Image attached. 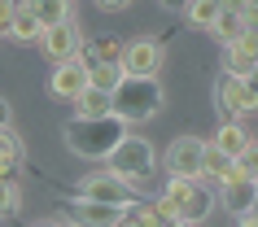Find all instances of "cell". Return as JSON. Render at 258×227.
Listing matches in <instances>:
<instances>
[{
  "label": "cell",
  "instance_id": "18",
  "mask_svg": "<svg viewBox=\"0 0 258 227\" xmlns=\"http://www.w3.org/2000/svg\"><path fill=\"white\" fill-rule=\"evenodd\" d=\"M44 27H40V18H35V9L31 5H18V14H14V27H9V35L5 40H18V44H40Z\"/></svg>",
  "mask_w": 258,
  "mask_h": 227
},
{
  "label": "cell",
  "instance_id": "9",
  "mask_svg": "<svg viewBox=\"0 0 258 227\" xmlns=\"http://www.w3.org/2000/svg\"><path fill=\"white\" fill-rule=\"evenodd\" d=\"M79 48H83V31H79V22L75 18H66V22H57V27H44V35H40V53L48 57V61H70V57H79Z\"/></svg>",
  "mask_w": 258,
  "mask_h": 227
},
{
  "label": "cell",
  "instance_id": "17",
  "mask_svg": "<svg viewBox=\"0 0 258 227\" xmlns=\"http://www.w3.org/2000/svg\"><path fill=\"white\" fill-rule=\"evenodd\" d=\"M70 105H75V118H105V114H114V96L96 92V88H83Z\"/></svg>",
  "mask_w": 258,
  "mask_h": 227
},
{
  "label": "cell",
  "instance_id": "22",
  "mask_svg": "<svg viewBox=\"0 0 258 227\" xmlns=\"http://www.w3.org/2000/svg\"><path fill=\"white\" fill-rule=\"evenodd\" d=\"M219 9H223V0H188V5H184V18H188V27L210 31V22L219 18Z\"/></svg>",
  "mask_w": 258,
  "mask_h": 227
},
{
  "label": "cell",
  "instance_id": "25",
  "mask_svg": "<svg viewBox=\"0 0 258 227\" xmlns=\"http://www.w3.org/2000/svg\"><path fill=\"white\" fill-rule=\"evenodd\" d=\"M236 171H241L245 179H258V140H254L249 148H245L241 158H236Z\"/></svg>",
  "mask_w": 258,
  "mask_h": 227
},
{
  "label": "cell",
  "instance_id": "21",
  "mask_svg": "<svg viewBox=\"0 0 258 227\" xmlns=\"http://www.w3.org/2000/svg\"><path fill=\"white\" fill-rule=\"evenodd\" d=\"M210 35H215L219 44H232V40H236V35H245V22H241V14L223 5V9H219V18H215V22H210Z\"/></svg>",
  "mask_w": 258,
  "mask_h": 227
},
{
  "label": "cell",
  "instance_id": "30",
  "mask_svg": "<svg viewBox=\"0 0 258 227\" xmlns=\"http://www.w3.org/2000/svg\"><path fill=\"white\" fill-rule=\"evenodd\" d=\"M158 5H162V9H175V14H184V5H188V0H158Z\"/></svg>",
  "mask_w": 258,
  "mask_h": 227
},
{
  "label": "cell",
  "instance_id": "12",
  "mask_svg": "<svg viewBox=\"0 0 258 227\" xmlns=\"http://www.w3.org/2000/svg\"><path fill=\"white\" fill-rule=\"evenodd\" d=\"M254 66H258V31H245L232 44H223V70L228 74H241L245 79Z\"/></svg>",
  "mask_w": 258,
  "mask_h": 227
},
{
  "label": "cell",
  "instance_id": "15",
  "mask_svg": "<svg viewBox=\"0 0 258 227\" xmlns=\"http://www.w3.org/2000/svg\"><path fill=\"white\" fill-rule=\"evenodd\" d=\"M210 144H215L219 153H228V158L236 162V158L245 153V148L254 144V135H249V127H245V122L228 118V122H219V131H215V140H210Z\"/></svg>",
  "mask_w": 258,
  "mask_h": 227
},
{
  "label": "cell",
  "instance_id": "13",
  "mask_svg": "<svg viewBox=\"0 0 258 227\" xmlns=\"http://www.w3.org/2000/svg\"><path fill=\"white\" fill-rule=\"evenodd\" d=\"M219 197H223V210L232 218H241V214H249L258 205V184L254 179H232V184L219 188Z\"/></svg>",
  "mask_w": 258,
  "mask_h": 227
},
{
  "label": "cell",
  "instance_id": "33",
  "mask_svg": "<svg viewBox=\"0 0 258 227\" xmlns=\"http://www.w3.org/2000/svg\"><path fill=\"white\" fill-rule=\"evenodd\" d=\"M35 227H61V223H35Z\"/></svg>",
  "mask_w": 258,
  "mask_h": 227
},
{
  "label": "cell",
  "instance_id": "19",
  "mask_svg": "<svg viewBox=\"0 0 258 227\" xmlns=\"http://www.w3.org/2000/svg\"><path fill=\"white\" fill-rule=\"evenodd\" d=\"M127 79V70H122V61H109V66H88V88H96V92H109L114 96V88Z\"/></svg>",
  "mask_w": 258,
  "mask_h": 227
},
{
  "label": "cell",
  "instance_id": "8",
  "mask_svg": "<svg viewBox=\"0 0 258 227\" xmlns=\"http://www.w3.org/2000/svg\"><path fill=\"white\" fill-rule=\"evenodd\" d=\"M206 144L210 140H202V135H175L171 140V148H166V175H184V179H202V162H206Z\"/></svg>",
  "mask_w": 258,
  "mask_h": 227
},
{
  "label": "cell",
  "instance_id": "29",
  "mask_svg": "<svg viewBox=\"0 0 258 227\" xmlns=\"http://www.w3.org/2000/svg\"><path fill=\"white\" fill-rule=\"evenodd\" d=\"M18 162H9V158H0V179H18Z\"/></svg>",
  "mask_w": 258,
  "mask_h": 227
},
{
  "label": "cell",
  "instance_id": "6",
  "mask_svg": "<svg viewBox=\"0 0 258 227\" xmlns=\"http://www.w3.org/2000/svg\"><path fill=\"white\" fill-rule=\"evenodd\" d=\"M215 105H219V114H223V122L228 118H236V122H245L249 114H258V96L249 92V83L241 79V74H219L215 79Z\"/></svg>",
  "mask_w": 258,
  "mask_h": 227
},
{
  "label": "cell",
  "instance_id": "28",
  "mask_svg": "<svg viewBox=\"0 0 258 227\" xmlns=\"http://www.w3.org/2000/svg\"><path fill=\"white\" fill-rule=\"evenodd\" d=\"M96 9H109V14H114V9H127V5H132V0H92Z\"/></svg>",
  "mask_w": 258,
  "mask_h": 227
},
{
  "label": "cell",
  "instance_id": "23",
  "mask_svg": "<svg viewBox=\"0 0 258 227\" xmlns=\"http://www.w3.org/2000/svg\"><path fill=\"white\" fill-rule=\"evenodd\" d=\"M22 210V184L18 179H0V218H14Z\"/></svg>",
  "mask_w": 258,
  "mask_h": 227
},
{
  "label": "cell",
  "instance_id": "24",
  "mask_svg": "<svg viewBox=\"0 0 258 227\" xmlns=\"http://www.w3.org/2000/svg\"><path fill=\"white\" fill-rule=\"evenodd\" d=\"M0 158H9V162H18V166H22V162H27V144H22V140H18V135L9 131V127H5V131H0Z\"/></svg>",
  "mask_w": 258,
  "mask_h": 227
},
{
  "label": "cell",
  "instance_id": "11",
  "mask_svg": "<svg viewBox=\"0 0 258 227\" xmlns=\"http://www.w3.org/2000/svg\"><path fill=\"white\" fill-rule=\"evenodd\" d=\"M83 88H88V61H83V57H70V61H57L53 66L48 92H53L57 101H75Z\"/></svg>",
  "mask_w": 258,
  "mask_h": 227
},
{
  "label": "cell",
  "instance_id": "4",
  "mask_svg": "<svg viewBox=\"0 0 258 227\" xmlns=\"http://www.w3.org/2000/svg\"><path fill=\"white\" fill-rule=\"evenodd\" d=\"M105 166L118 175V179H127V184L140 192V188H149V184H153V166H158V153H153V144L145 140V135H132V131H127L118 144H114V153L105 158Z\"/></svg>",
  "mask_w": 258,
  "mask_h": 227
},
{
  "label": "cell",
  "instance_id": "16",
  "mask_svg": "<svg viewBox=\"0 0 258 227\" xmlns=\"http://www.w3.org/2000/svg\"><path fill=\"white\" fill-rule=\"evenodd\" d=\"M202 179L206 184H232V179H245L241 171H236V162L228 158V153H219L215 144H206V162H202Z\"/></svg>",
  "mask_w": 258,
  "mask_h": 227
},
{
  "label": "cell",
  "instance_id": "3",
  "mask_svg": "<svg viewBox=\"0 0 258 227\" xmlns=\"http://www.w3.org/2000/svg\"><path fill=\"white\" fill-rule=\"evenodd\" d=\"M158 197L175 210V218L184 227H197L206 223L210 214H215V188L206 184V179H184V175H166V184Z\"/></svg>",
  "mask_w": 258,
  "mask_h": 227
},
{
  "label": "cell",
  "instance_id": "10",
  "mask_svg": "<svg viewBox=\"0 0 258 227\" xmlns=\"http://www.w3.org/2000/svg\"><path fill=\"white\" fill-rule=\"evenodd\" d=\"M122 214H127V205H101V201H83V197L66 205L70 227H118Z\"/></svg>",
  "mask_w": 258,
  "mask_h": 227
},
{
  "label": "cell",
  "instance_id": "1",
  "mask_svg": "<svg viewBox=\"0 0 258 227\" xmlns=\"http://www.w3.org/2000/svg\"><path fill=\"white\" fill-rule=\"evenodd\" d=\"M122 135H127V122L114 118V114H105V118H70L66 127H61L66 148L75 158H83V162H105Z\"/></svg>",
  "mask_w": 258,
  "mask_h": 227
},
{
  "label": "cell",
  "instance_id": "2",
  "mask_svg": "<svg viewBox=\"0 0 258 227\" xmlns=\"http://www.w3.org/2000/svg\"><path fill=\"white\" fill-rule=\"evenodd\" d=\"M166 105V92L158 79H136V74H127V79L114 88V118H122L127 127H140V122L158 118Z\"/></svg>",
  "mask_w": 258,
  "mask_h": 227
},
{
  "label": "cell",
  "instance_id": "14",
  "mask_svg": "<svg viewBox=\"0 0 258 227\" xmlns=\"http://www.w3.org/2000/svg\"><path fill=\"white\" fill-rule=\"evenodd\" d=\"M122 48H127V44H122L114 31H105V35H92V40H83L79 57L88 61V66H109V61H122Z\"/></svg>",
  "mask_w": 258,
  "mask_h": 227
},
{
  "label": "cell",
  "instance_id": "5",
  "mask_svg": "<svg viewBox=\"0 0 258 227\" xmlns=\"http://www.w3.org/2000/svg\"><path fill=\"white\" fill-rule=\"evenodd\" d=\"M75 197H83V201H101V205H132V201H140V192L105 166V171L83 175L79 184H75Z\"/></svg>",
  "mask_w": 258,
  "mask_h": 227
},
{
  "label": "cell",
  "instance_id": "31",
  "mask_svg": "<svg viewBox=\"0 0 258 227\" xmlns=\"http://www.w3.org/2000/svg\"><path fill=\"white\" fill-rule=\"evenodd\" d=\"M245 83H249V92H254V96H258V66H254V70H249V74H245Z\"/></svg>",
  "mask_w": 258,
  "mask_h": 227
},
{
  "label": "cell",
  "instance_id": "32",
  "mask_svg": "<svg viewBox=\"0 0 258 227\" xmlns=\"http://www.w3.org/2000/svg\"><path fill=\"white\" fill-rule=\"evenodd\" d=\"M118 227H140V223H136V214L127 210V214H122V218H118Z\"/></svg>",
  "mask_w": 258,
  "mask_h": 227
},
{
  "label": "cell",
  "instance_id": "7",
  "mask_svg": "<svg viewBox=\"0 0 258 227\" xmlns=\"http://www.w3.org/2000/svg\"><path fill=\"white\" fill-rule=\"evenodd\" d=\"M162 61H166V44L153 40V35H140V40H132L122 48V70L136 74V79H158Z\"/></svg>",
  "mask_w": 258,
  "mask_h": 227
},
{
  "label": "cell",
  "instance_id": "27",
  "mask_svg": "<svg viewBox=\"0 0 258 227\" xmlns=\"http://www.w3.org/2000/svg\"><path fill=\"white\" fill-rule=\"evenodd\" d=\"M5 127H14V105L0 96V131H5Z\"/></svg>",
  "mask_w": 258,
  "mask_h": 227
},
{
  "label": "cell",
  "instance_id": "26",
  "mask_svg": "<svg viewBox=\"0 0 258 227\" xmlns=\"http://www.w3.org/2000/svg\"><path fill=\"white\" fill-rule=\"evenodd\" d=\"M14 14H18L14 0H0V35H9V27H14Z\"/></svg>",
  "mask_w": 258,
  "mask_h": 227
},
{
  "label": "cell",
  "instance_id": "20",
  "mask_svg": "<svg viewBox=\"0 0 258 227\" xmlns=\"http://www.w3.org/2000/svg\"><path fill=\"white\" fill-rule=\"evenodd\" d=\"M31 9L40 18V27H57V22L75 18V0H31Z\"/></svg>",
  "mask_w": 258,
  "mask_h": 227
}]
</instances>
